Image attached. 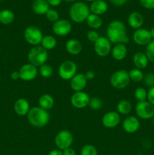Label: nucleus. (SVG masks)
Wrapping results in <instances>:
<instances>
[{"label":"nucleus","instance_id":"603ef678","mask_svg":"<svg viewBox=\"0 0 154 155\" xmlns=\"http://www.w3.org/2000/svg\"><path fill=\"white\" fill-rule=\"evenodd\" d=\"M110 155H116V154H110Z\"/></svg>","mask_w":154,"mask_h":155},{"label":"nucleus","instance_id":"b1692460","mask_svg":"<svg viewBox=\"0 0 154 155\" xmlns=\"http://www.w3.org/2000/svg\"><path fill=\"white\" fill-rule=\"evenodd\" d=\"M49 6L46 0H35L32 5V8L37 15H45L50 9Z\"/></svg>","mask_w":154,"mask_h":155},{"label":"nucleus","instance_id":"864d4df0","mask_svg":"<svg viewBox=\"0 0 154 155\" xmlns=\"http://www.w3.org/2000/svg\"><path fill=\"white\" fill-rule=\"evenodd\" d=\"M0 1H2V0H0Z\"/></svg>","mask_w":154,"mask_h":155},{"label":"nucleus","instance_id":"a19ab883","mask_svg":"<svg viewBox=\"0 0 154 155\" xmlns=\"http://www.w3.org/2000/svg\"><path fill=\"white\" fill-rule=\"evenodd\" d=\"M63 155H76L75 150L72 148L71 147L66 148L63 151Z\"/></svg>","mask_w":154,"mask_h":155},{"label":"nucleus","instance_id":"f257e3e1","mask_svg":"<svg viewBox=\"0 0 154 155\" xmlns=\"http://www.w3.org/2000/svg\"><path fill=\"white\" fill-rule=\"evenodd\" d=\"M107 38L111 43H122L126 45L129 42L125 24L120 21H113L107 29Z\"/></svg>","mask_w":154,"mask_h":155},{"label":"nucleus","instance_id":"37998d69","mask_svg":"<svg viewBox=\"0 0 154 155\" xmlns=\"http://www.w3.org/2000/svg\"><path fill=\"white\" fill-rule=\"evenodd\" d=\"M113 5L116 6H121V5H123L124 4L127 2L128 0H110Z\"/></svg>","mask_w":154,"mask_h":155},{"label":"nucleus","instance_id":"20e7f679","mask_svg":"<svg viewBox=\"0 0 154 155\" xmlns=\"http://www.w3.org/2000/svg\"><path fill=\"white\" fill-rule=\"evenodd\" d=\"M48 51L39 45L33 47L27 54V60L29 63L34 65L36 68L45 64L48 60Z\"/></svg>","mask_w":154,"mask_h":155},{"label":"nucleus","instance_id":"8fccbe9b","mask_svg":"<svg viewBox=\"0 0 154 155\" xmlns=\"http://www.w3.org/2000/svg\"><path fill=\"white\" fill-rule=\"evenodd\" d=\"M65 1H66V2H72V1H74V0H65Z\"/></svg>","mask_w":154,"mask_h":155},{"label":"nucleus","instance_id":"4468645a","mask_svg":"<svg viewBox=\"0 0 154 155\" xmlns=\"http://www.w3.org/2000/svg\"><path fill=\"white\" fill-rule=\"evenodd\" d=\"M18 71L21 80L24 81H32L36 78L38 74L37 68L30 63L23 65Z\"/></svg>","mask_w":154,"mask_h":155},{"label":"nucleus","instance_id":"dca6fc26","mask_svg":"<svg viewBox=\"0 0 154 155\" xmlns=\"http://www.w3.org/2000/svg\"><path fill=\"white\" fill-rule=\"evenodd\" d=\"M140 121L136 117L128 116L122 122V128L125 133L132 134L136 133L140 128Z\"/></svg>","mask_w":154,"mask_h":155},{"label":"nucleus","instance_id":"4c0bfd02","mask_svg":"<svg viewBox=\"0 0 154 155\" xmlns=\"http://www.w3.org/2000/svg\"><path fill=\"white\" fill-rule=\"evenodd\" d=\"M146 86H149V87H152L154 86V74L153 73H149L147 74L144 77H143Z\"/></svg>","mask_w":154,"mask_h":155},{"label":"nucleus","instance_id":"9d476101","mask_svg":"<svg viewBox=\"0 0 154 155\" xmlns=\"http://www.w3.org/2000/svg\"><path fill=\"white\" fill-rule=\"evenodd\" d=\"M94 50L100 57H107L111 52V42L107 37L100 36L99 39L94 43Z\"/></svg>","mask_w":154,"mask_h":155},{"label":"nucleus","instance_id":"a18cd8bd","mask_svg":"<svg viewBox=\"0 0 154 155\" xmlns=\"http://www.w3.org/2000/svg\"><path fill=\"white\" fill-rule=\"evenodd\" d=\"M11 78L14 80H19V79H21L19 71H13V72L11 74Z\"/></svg>","mask_w":154,"mask_h":155},{"label":"nucleus","instance_id":"f704fd0d","mask_svg":"<svg viewBox=\"0 0 154 155\" xmlns=\"http://www.w3.org/2000/svg\"><path fill=\"white\" fill-rule=\"evenodd\" d=\"M103 105V102L98 97H93L90 98L88 106L92 109V110H99Z\"/></svg>","mask_w":154,"mask_h":155},{"label":"nucleus","instance_id":"6e6552de","mask_svg":"<svg viewBox=\"0 0 154 155\" xmlns=\"http://www.w3.org/2000/svg\"><path fill=\"white\" fill-rule=\"evenodd\" d=\"M72 142H73V136L69 130H63L58 132L54 138V143L56 147L61 151L71 147Z\"/></svg>","mask_w":154,"mask_h":155},{"label":"nucleus","instance_id":"ea45409f","mask_svg":"<svg viewBox=\"0 0 154 155\" xmlns=\"http://www.w3.org/2000/svg\"><path fill=\"white\" fill-rule=\"evenodd\" d=\"M147 101L154 106V86L150 87L147 92Z\"/></svg>","mask_w":154,"mask_h":155},{"label":"nucleus","instance_id":"a878e982","mask_svg":"<svg viewBox=\"0 0 154 155\" xmlns=\"http://www.w3.org/2000/svg\"><path fill=\"white\" fill-rule=\"evenodd\" d=\"M85 21L87 23V25L94 30L100 28L103 24V21L100 18L99 15H95V14H90Z\"/></svg>","mask_w":154,"mask_h":155},{"label":"nucleus","instance_id":"aec40b11","mask_svg":"<svg viewBox=\"0 0 154 155\" xmlns=\"http://www.w3.org/2000/svg\"><path fill=\"white\" fill-rule=\"evenodd\" d=\"M65 48L66 51L71 55H77L80 54L82 50V45L81 42L75 39H70L66 41L65 44Z\"/></svg>","mask_w":154,"mask_h":155},{"label":"nucleus","instance_id":"49530a36","mask_svg":"<svg viewBox=\"0 0 154 155\" xmlns=\"http://www.w3.org/2000/svg\"><path fill=\"white\" fill-rule=\"evenodd\" d=\"M48 155H63V151L58 149V148H57V149H53L50 151Z\"/></svg>","mask_w":154,"mask_h":155},{"label":"nucleus","instance_id":"0eeeda50","mask_svg":"<svg viewBox=\"0 0 154 155\" xmlns=\"http://www.w3.org/2000/svg\"><path fill=\"white\" fill-rule=\"evenodd\" d=\"M77 65L70 60H66L60 64L58 74L63 80H70L76 74Z\"/></svg>","mask_w":154,"mask_h":155},{"label":"nucleus","instance_id":"f8f14e48","mask_svg":"<svg viewBox=\"0 0 154 155\" xmlns=\"http://www.w3.org/2000/svg\"><path fill=\"white\" fill-rule=\"evenodd\" d=\"M52 30L57 36H65L72 30V24L67 20L59 19L53 24Z\"/></svg>","mask_w":154,"mask_h":155},{"label":"nucleus","instance_id":"7ed1b4c3","mask_svg":"<svg viewBox=\"0 0 154 155\" xmlns=\"http://www.w3.org/2000/svg\"><path fill=\"white\" fill-rule=\"evenodd\" d=\"M69 15L73 22L80 24L86 21L90 15V8L86 4L79 2L72 5L69 8Z\"/></svg>","mask_w":154,"mask_h":155},{"label":"nucleus","instance_id":"de8ad7c7","mask_svg":"<svg viewBox=\"0 0 154 155\" xmlns=\"http://www.w3.org/2000/svg\"><path fill=\"white\" fill-rule=\"evenodd\" d=\"M149 33H150V36L152 37V39H154V27H152L149 30Z\"/></svg>","mask_w":154,"mask_h":155},{"label":"nucleus","instance_id":"58836bf2","mask_svg":"<svg viewBox=\"0 0 154 155\" xmlns=\"http://www.w3.org/2000/svg\"><path fill=\"white\" fill-rule=\"evenodd\" d=\"M143 8L146 9H154V0H140Z\"/></svg>","mask_w":154,"mask_h":155},{"label":"nucleus","instance_id":"09e8293b","mask_svg":"<svg viewBox=\"0 0 154 155\" xmlns=\"http://www.w3.org/2000/svg\"><path fill=\"white\" fill-rule=\"evenodd\" d=\"M86 1H88V2H93L96 1V0H86Z\"/></svg>","mask_w":154,"mask_h":155},{"label":"nucleus","instance_id":"423d86ee","mask_svg":"<svg viewBox=\"0 0 154 155\" xmlns=\"http://www.w3.org/2000/svg\"><path fill=\"white\" fill-rule=\"evenodd\" d=\"M24 36L27 43L34 45V46L41 44L42 39L43 38V35L41 30L36 26L27 27L24 30Z\"/></svg>","mask_w":154,"mask_h":155},{"label":"nucleus","instance_id":"79ce46f5","mask_svg":"<svg viewBox=\"0 0 154 155\" xmlns=\"http://www.w3.org/2000/svg\"><path fill=\"white\" fill-rule=\"evenodd\" d=\"M85 76L86 79H87L88 80H91L95 77V74L94 71H88L85 74Z\"/></svg>","mask_w":154,"mask_h":155},{"label":"nucleus","instance_id":"2f4dec72","mask_svg":"<svg viewBox=\"0 0 154 155\" xmlns=\"http://www.w3.org/2000/svg\"><path fill=\"white\" fill-rule=\"evenodd\" d=\"M39 72L44 78H49L53 75V68H51V65L45 64L39 67Z\"/></svg>","mask_w":154,"mask_h":155},{"label":"nucleus","instance_id":"ddd939ff","mask_svg":"<svg viewBox=\"0 0 154 155\" xmlns=\"http://www.w3.org/2000/svg\"><path fill=\"white\" fill-rule=\"evenodd\" d=\"M133 41L138 45H147L152 41L149 30L144 28H140L134 32L132 36Z\"/></svg>","mask_w":154,"mask_h":155},{"label":"nucleus","instance_id":"39448f33","mask_svg":"<svg viewBox=\"0 0 154 155\" xmlns=\"http://www.w3.org/2000/svg\"><path fill=\"white\" fill-rule=\"evenodd\" d=\"M130 77L128 71L125 70H119L113 73L110 78V83L113 88L116 89H123L129 85Z\"/></svg>","mask_w":154,"mask_h":155},{"label":"nucleus","instance_id":"c03bdc74","mask_svg":"<svg viewBox=\"0 0 154 155\" xmlns=\"http://www.w3.org/2000/svg\"><path fill=\"white\" fill-rule=\"evenodd\" d=\"M49 5L51 6H58L61 3L62 0H46Z\"/></svg>","mask_w":154,"mask_h":155},{"label":"nucleus","instance_id":"7c9ffc66","mask_svg":"<svg viewBox=\"0 0 154 155\" xmlns=\"http://www.w3.org/2000/svg\"><path fill=\"white\" fill-rule=\"evenodd\" d=\"M134 98L137 101H146L147 98V92L146 89L143 87H138L134 90Z\"/></svg>","mask_w":154,"mask_h":155},{"label":"nucleus","instance_id":"9b49d317","mask_svg":"<svg viewBox=\"0 0 154 155\" xmlns=\"http://www.w3.org/2000/svg\"><path fill=\"white\" fill-rule=\"evenodd\" d=\"M90 98L88 94L83 91L75 92L71 96L70 103L75 108L82 109L88 106Z\"/></svg>","mask_w":154,"mask_h":155},{"label":"nucleus","instance_id":"393cba45","mask_svg":"<svg viewBox=\"0 0 154 155\" xmlns=\"http://www.w3.org/2000/svg\"><path fill=\"white\" fill-rule=\"evenodd\" d=\"M39 107L44 110H48L53 107L54 104V98L49 94H43L39 98Z\"/></svg>","mask_w":154,"mask_h":155},{"label":"nucleus","instance_id":"72a5a7b5","mask_svg":"<svg viewBox=\"0 0 154 155\" xmlns=\"http://www.w3.org/2000/svg\"><path fill=\"white\" fill-rule=\"evenodd\" d=\"M146 54L148 60L149 62L154 63V40H152L147 45L146 48Z\"/></svg>","mask_w":154,"mask_h":155},{"label":"nucleus","instance_id":"cd10ccee","mask_svg":"<svg viewBox=\"0 0 154 155\" xmlns=\"http://www.w3.org/2000/svg\"><path fill=\"white\" fill-rule=\"evenodd\" d=\"M14 20V14L8 9L0 11V23L5 25L11 24Z\"/></svg>","mask_w":154,"mask_h":155},{"label":"nucleus","instance_id":"e433bc0d","mask_svg":"<svg viewBox=\"0 0 154 155\" xmlns=\"http://www.w3.org/2000/svg\"><path fill=\"white\" fill-rule=\"evenodd\" d=\"M86 36H87V39H88L90 42H94V43H95V42H96V41L98 40L100 37V36H99V34L98 33V32H96L95 30H90V31H88L87 33Z\"/></svg>","mask_w":154,"mask_h":155},{"label":"nucleus","instance_id":"412c9836","mask_svg":"<svg viewBox=\"0 0 154 155\" xmlns=\"http://www.w3.org/2000/svg\"><path fill=\"white\" fill-rule=\"evenodd\" d=\"M89 8L92 14L101 15H104L107 12V9H108V5H107V3L104 0H96V1L91 2Z\"/></svg>","mask_w":154,"mask_h":155},{"label":"nucleus","instance_id":"f03ea898","mask_svg":"<svg viewBox=\"0 0 154 155\" xmlns=\"http://www.w3.org/2000/svg\"><path fill=\"white\" fill-rule=\"evenodd\" d=\"M27 120L32 126L37 128L45 127L50 120V115L48 110L40 107H31L27 115Z\"/></svg>","mask_w":154,"mask_h":155},{"label":"nucleus","instance_id":"bb28decb","mask_svg":"<svg viewBox=\"0 0 154 155\" xmlns=\"http://www.w3.org/2000/svg\"><path fill=\"white\" fill-rule=\"evenodd\" d=\"M57 45V40L55 38L51 35H46L44 36L41 42V46L45 48V50H52Z\"/></svg>","mask_w":154,"mask_h":155},{"label":"nucleus","instance_id":"4be33fe9","mask_svg":"<svg viewBox=\"0 0 154 155\" xmlns=\"http://www.w3.org/2000/svg\"><path fill=\"white\" fill-rule=\"evenodd\" d=\"M127 47L125 44H116L111 50L113 58L116 61H122L127 55Z\"/></svg>","mask_w":154,"mask_h":155},{"label":"nucleus","instance_id":"a211bd4d","mask_svg":"<svg viewBox=\"0 0 154 155\" xmlns=\"http://www.w3.org/2000/svg\"><path fill=\"white\" fill-rule=\"evenodd\" d=\"M30 109V103L25 98H19L14 104V110L18 116H27Z\"/></svg>","mask_w":154,"mask_h":155},{"label":"nucleus","instance_id":"c85d7f7f","mask_svg":"<svg viewBox=\"0 0 154 155\" xmlns=\"http://www.w3.org/2000/svg\"><path fill=\"white\" fill-rule=\"evenodd\" d=\"M116 109H117L118 113L120 114L128 115L131 113L132 106H131V103L127 100H121L117 104Z\"/></svg>","mask_w":154,"mask_h":155},{"label":"nucleus","instance_id":"c756f323","mask_svg":"<svg viewBox=\"0 0 154 155\" xmlns=\"http://www.w3.org/2000/svg\"><path fill=\"white\" fill-rule=\"evenodd\" d=\"M128 75H129L130 80L134 82H137V83L142 81L143 80V77H144V75H143L141 70L137 69V68L130 70L128 71Z\"/></svg>","mask_w":154,"mask_h":155},{"label":"nucleus","instance_id":"5701e85b","mask_svg":"<svg viewBox=\"0 0 154 155\" xmlns=\"http://www.w3.org/2000/svg\"><path fill=\"white\" fill-rule=\"evenodd\" d=\"M149 62V60L145 53L138 51V52H136L133 56V63L137 69L142 70L146 68L148 66Z\"/></svg>","mask_w":154,"mask_h":155},{"label":"nucleus","instance_id":"f3484780","mask_svg":"<svg viewBox=\"0 0 154 155\" xmlns=\"http://www.w3.org/2000/svg\"><path fill=\"white\" fill-rule=\"evenodd\" d=\"M88 80L83 74H76L70 80V87L74 92H80L85 88Z\"/></svg>","mask_w":154,"mask_h":155},{"label":"nucleus","instance_id":"6ab92c4d","mask_svg":"<svg viewBox=\"0 0 154 155\" xmlns=\"http://www.w3.org/2000/svg\"><path fill=\"white\" fill-rule=\"evenodd\" d=\"M144 19H143V15L137 12H133L128 15V24L131 28L137 29L141 28L143 26Z\"/></svg>","mask_w":154,"mask_h":155},{"label":"nucleus","instance_id":"1a4fd4ad","mask_svg":"<svg viewBox=\"0 0 154 155\" xmlns=\"http://www.w3.org/2000/svg\"><path fill=\"white\" fill-rule=\"evenodd\" d=\"M135 113L140 119H152L154 117V106L146 100L139 101L135 106Z\"/></svg>","mask_w":154,"mask_h":155},{"label":"nucleus","instance_id":"3c124183","mask_svg":"<svg viewBox=\"0 0 154 155\" xmlns=\"http://www.w3.org/2000/svg\"><path fill=\"white\" fill-rule=\"evenodd\" d=\"M152 123H153V124H154V117H152Z\"/></svg>","mask_w":154,"mask_h":155},{"label":"nucleus","instance_id":"2eb2a0df","mask_svg":"<svg viewBox=\"0 0 154 155\" xmlns=\"http://www.w3.org/2000/svg\"><path fill=\"white\" fill-rule=\"evenodd\" d=\"M121 121L120 115L118 112L109 111L104 115L102 124L108 129H113L117 127Z\"/></svg>","mask_w":154,"mask_h":155},{"label":"nucleus","instance_id":"473e14b6","mask_svg":"<svg viewBox=\"0 0 154 155\" xmlns=\"http://www.w3.org/2000/svg\"><path fill=\"white\" fill-rule=\"evenodd\" d=\"M80 155H98V151L94 145H85L81 149Z\"/></svg>","mask_w":154,"mask_h":155},{"label":"nucleus","instance_id":"c9c22d12","mask_svg":"<svg viewBox=\"0 0 154 155\" xmlns=\"http://www.w3.org/2000/svg\"><path fill=\"white\" fill-rule=\"evenodd\" d=\"M45 16H46V18L50 21V22H56L57 21L59 20V14L58 12H57L54 9H51L47 12V13L45 14Z\"/></svg>","mask_w":154,"mask_h":155}]
</instances>
